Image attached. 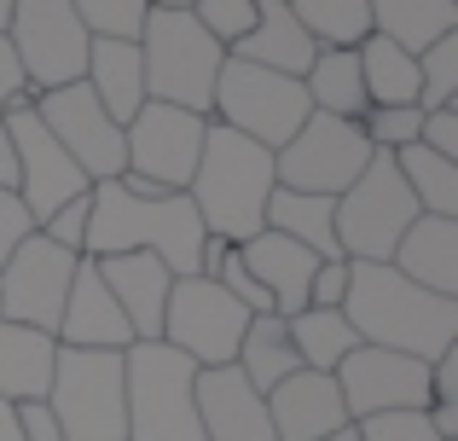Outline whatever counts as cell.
<instances>
[{"label": "cell", "mask_w": 458, "mask_h": 441, "mask_svg": "<svg viewBox=\"0 0 458 441\" xmlns=\"http://www.w3.org/2000/svg\"><path fill=\"white\" fill-rule=\"evenodd\" d=\"M198 424L203 441H273L267 395L250 389V377L238 366H198Z\"/></svg>", "instance_id": "obj_17"}, {"label": "cell", "mask_w": 458, "mask_h": 441, "mask_svg": "<svg viewBox=\"0 0 458 441\" xmlns=\"http://www.w3.org/2000/svg\"><path fill=\"white\" fill-rule=\"evenodd\" d=\"M151 6H174V12H191L198 0H151Z\"/></svg>", "instance_id": "obj_48"}, {"label": "cell", "mask_w": 458, "mask_h": 441, "mask_svg": "<svg viewBox=\"0 0 458 441\" xmlns=\"http://www.w3.org/2000/svg\"><path fill=\"white\" fill-rule=\"evenodd\" d=\"M6 41L18 53L30 93H47V88H64V81H81L93 35L81 30L70 0H18L6 23Z\"/></svg>", "instance_id": "obj_11"}, {"label": "cell", "mask_w": 458, "mask_h": 441, "mask_svg": "<svg viewBox=\"0 0 458 441\" xmlns=\"http://www.w3.org/2000/svg\"><path fill=\"white\" fill-rule=\"evenodd\" d=\"M273 151L256 140L233 134V128L209 123L203 134V157L186 181V198L198 209L203 233L226 238V244H244L267 226V198H273Z\"/></svg>", "instance_id": "obj_3"}, {"label": "cell", "mask_w": 458, "mask_h": 441, "mask_svg": "<svg viewBox=\"0 0 458 441\" xmlns=\"http://www.w3.org/2000/svg\"><path fill=\"white\" fill-rule=\"evenodd\" d=\"M319 441H360V430H354V424H343V430H331V436H319Z\"/></svg>", "instance_id": "obj_47"}, {"label": "cell", "mask_w": 458, "mask_h": 441, "mask_svg": "<svg viewBox=\"0 0 458 441\" xmlns=\"http://www.w3.org/2000/svg\"><path fill=\"white\" fill-rule=\"evenodd\" d=\"M70 279H76V250L30 233L6 261H0V319L53 331L58 314H64Z\"/></svg>", "instance_id": "obj_16"}, {"label": "cell", "mask_w": 458, "mask_h": 441, "mask_svg": "<svg viewBox=\"0 0 458 441\" xmlns=\"http://www.w3.org/2000/svg\"><path fill=\"white\" fill-rule=\"evenodd\" d=\"M284 331H291L296 360L313 366V372H336V360H343V354L360 343L343 308H302V314L284 319Z\"/></svg>", "instance_id": "obj_32"}, {"label": "cell", "mask_w": 458, "mask_h": 441, "mask_svg": "<svg viewBox=\"0 0 458 441\" xmlns=\"http://www.w3.org/2000/svg\"><path fill=\"white\" fill-rule=\"evenodd\" d=\"M267 419H273V441H319L348 424V407L331 372L296 366L284 384L267 389Z\"/></svg>", "instance_id": "obj_18"}, {"label": "cell", "mask_w": 458, "mask_h": 441, "mask_svg": "<svg viewBox=\"0 0 458 441\" xmlns=\"http://www.w3.org/2000/svg\"><path fill=\"white\" fill-rule=\"evenodd\" d=\"M18 436H23V441H64L47 401H18Z\"/></svg>", "instance_id": "obj_43"}, {"label": "cell", "mask_w": 458, "mask_h": 441, "mask_svg": "<svg viewBox=\"0 0 458 441\" xmlns=\"http://www.w3.org/2000/svg\"><path fill=\"white\" fill-rule=\"evenodd\" d=\"M203 233L198 209L186 192H128L123 181H93L88 186V233H81V256H123V250H146L174 279L203 273Z\"/></svg>", "instance_id": "obj_1"}, {"label": "cell", "mask_w": 458, "mask_h": 441, "mask_svg": "<svg viewBox=\"0 0 458 441\" xmlns=\"http://www.w3.org/2000/svg\"><path fill=\"white\" fill-rule=\"evenodd\" d=\"M88 35H105V41H140L146 30L151 0H70Z\"/></svg>", "instance_id": "obj_35"}, {"label": "cell", "mask_w": 458, "mask_h": 441, "mask_svg": "<svg viewBox=\"0 0 458 441\" xmlns=\"http://www.w3.org/2000/svg\"><path fill=\"white\" fill-rule=\"evenodd\" d=\"M226 53L250 58V64H261V70H279V76H302L319 47H313V35L296 23V12L284 6V0H256V23H250V35L233 41Z\"/></svg>", "instance_id": "obj_23"}, {"label": "cell", "mask_w": 458, "mask_h": 441, "mask_svg": "<svg viewBox=\"0 0 458 441\" xmlns=\"http://www.w3.org/2000/svg\"><path fill=\"white\" fill-rule=\"evenodd\" d=\"M418 123H424V111H418V105H366V116H360L371 151H401V146H412V140H418Z\"/></svg>", "instance_id": "obj_36"}, {"label": "cell", "mask_w": 458, "mask_h": 441, "mask_svg": "<svg viewBox=\"0 0 458 441\" xmlns=\"http://www.w3.org/2000/svg\"><path fill=\"white\" fill-rule=\"evenodd\" d=\"M81 81L93 88V99L128 128V116L146 105V70H140V41H105L93 35L88 41V70Z\"/></svg>", "instance_id": "obj_25"}, {"label": "cell", "mask_w": 458, "mask_h": 441, "mask_svg": "<svg viewBox=\"0 0 458 441\" xmlns=\"http://www.w3.org/2000/svg\"><path fill=\"white\" fill-rule=\"evenodd\" d=\"M226 47L203 30L191 12L151 6L146 30H140V70H146V99L180 105L191 116H209L215 76H221Z\"/></svg>", "instance_id": "obj_4"}, {"label": "cell", "mask_w": 458, "mask_h": 441, "mask_svg": "<svg viewBox=\"0 0 458 441\" xmlns=\"http://www.w3.org/2000/svg\"><path fill=\"white\" fill-rule=\"evenodd\" d=\"M371 12V35H389L406 53H424L429 41L458 30V0H366Z\"/></svg>", "instance_id": "obj_26"}, {"label": "cell", "mask_w": 458, "mask_h": 441, "mask_svg": "<svg viewBox=\"0 0 458 441\" xmlns=\"http://www.w3.org/2000/svg\"><path fill=\"white\" fill-rule=\"evenodd\" d=\"M343 296H348V261L343 256L319 261L308 279V308H343Z\"/></svg>", "instance_id": "obj_41"}, {"label": "cell", "mask_w": 458, "mask_h": 441, "mask_svg": "<svg viewBox=\"0 0 458 441\" xmlns=\"http://www.w3.org/2000/svg\"><path fill=\"white\" fill-rule=\"evenodd\" d=\"M302 88H308V105L325 116H348V123L366 116V88H360V53L354 47H319L313 64L302 70Z\"/></svg>", "instance_id": "obj_27"}, {"label": "cell", "mask_w": 458, "mask_h": 441, "mask_svg": "<svg viewBox=\"0 0 458 441\" xmlns=\"http://www.w3.org/2000/svg\"><path fill=\"white\" fill-rule=\"evenodd\" d=\"M0 123H6L12 146H18V198H23V209L35 216V226L53 216L58 204H70V198H81L93 186L88 174L70 163V151L47 134V123L35 116V99H30V93H18V99L6 105V116H0Z\"/></svg>", "instance_id": "obj_15"}, {"label": "cell", "mask_w": 458, "mask_h": 441, "mask_svg": "<svg viewBox=\"0 0 458 441\" xmlns=\"http://www.w3.org/2000/svg\"><path fill=\"white\" fill-rule=\"evenodd\" d=\"M53 337L64 349H128L134 343V326L123 319L116 296L105 291L93 256H76V279H70V296H64V314H58Z\"/></svg>", "instance_id": "obj_19"}, {"label": "cell", "mask_w": 458, "mask_h": 441, "mask_svg": "<svg viewBox=\"0 0 458 441\" xmlns=\"http://www.w3.org/2000/svg\"><path fill=\"white\" fill-rule=\"evenodd\" d=\"M198 366L168 343H128L123 389H128V441H203L198 424Z\"/></svg>", "instance_id": "obj_5"}, {"label": "cell", "mask_w": 458, "mask_h": 441, "mask_svg": "<svg viewBox=\"0 0 458 441\" xmlns=\"http://www.w3.org/2000/svg\"><path fill=\"white\" fill-rule=\"evenodd\" d=\"M418 146H429L436 157H453L458 163V105L424 111V123H418Z\"/></svg>", "instance_id": "obj_40"}, {"label": "cell", "mask_w": 458, "mask_h": 441, "mask_svg": "<svg viewBox=\"0 0 458 441\" xmlns=\"http://www.w3.org/2000/svg\"><path fill=\"white\" fill-rule=\"evenodd\" d=\"M93 261H99V279H105V291L116 296L123 319L134 326V343H157V337H163V308H168V284H174V273H168L157 256H146V250L93 256Z\"/></svg>", "instance_id": "obj_20"}, {"label": "cell", "mask_w": 458, "mask_h": 441, "mask_svg": "<svg viewBox=\"0 0 458 441\" xmlns=\"http://www.w3.org/2000/svg\"><path fill=\"white\" fill-rule=\"evenodd\" d=\"M360 53V88L366 105H418V58L389 35H366Z\"/></svg>", "instance_id": "obj_29"}, {"label": "cell", "mask_w": 458, "mask_h": 441, "mask_svg": "<svg viewBox=\"0 0 458 441\" xmlns=\"http://www.w3.org/2000/svg\"><path fill=\"white\" fill-rule=\"evenodd\" d=\"M30 233H35V216L23 209V198H18V192H6V186H0V261H6Z\"/></svg>", "instance_id": "obj_42"}, {"label": "cell", "mask_w": 458, "mask_h": 441, "mask_svg": "<svg viewBox=\"0 0 458 441\" xmlns=\"http://www.w3.org/2000/svg\"><path fill=\"white\" fill-rule=\"evenodd\" d=\"M12 6H18V0H0V35H6V23H12Z\"/></svg>", "instance_id": "obj_49"}, {"label": "cell", "mask_w": 458, "mask_h": 441, "mask_svg": "<svg viewBox=\"0 0 458 441\" xmlns=\"http://www.w3.org/2000/svg\"><path fill=\"white\" fill-rule=\"evenodd\" d=\"M0 186H6V192H18V146H12L6 123H0Z\"/></svg>", "instance_id": "obj_45"}, {"label": "cell", "mask_w": 458, "mask_h": 441, "mask_svg": "<svg viewBox=\"0 0 458 441\" xmlns=\"http://www.w3.org/2000/svg\"><path fill=\"white\" fill-rule=\"evenodd\" d=\"M458 105V30L418 53V111Z\"/></svg>", "instance_id": "obj_34"}, {"label": "cell", "mask_w": 458, "mask_h": 441, "mask_svg": "<svg viewBox=\"0 0 458 441\" xmlns=\"http://www.w3.org/2000/svg\"><path fill=\"white\" fill-rule=\"evenodd\" d=\"M53 366H58V337L53 331L0 319V401H47L53 389Z\"/></svg>", "instance_id": "obj_24"}, {"label": "cell", "mask_w": 458, "mask_h": 441, "mask_svg": "<svg viewBox=\"0 0 458 441\" xmlns=\"http://www.w3.org/2000/svg\"><path fill=\"white\" fill-rule=\"evenodd\" d=\"M41 238H53V244H64V250H76L81 256V233H88V192L81 198H70V204H58L53 216H47L41 226H35Z\"/></svg>", "instance_id": "obj_39"}, {"label": "cell", "mask_w": 458, "mask_h": 441, "mask_svg": "<svg viewBox=\"0 0 458 441\" xmlns=\"http://www.w3.org/2000/svg\"><path fill=\"white\" fill-rule=\"evenodd\" d=\"M238 250V261L250 267V279L267 291V302H273V314H302L308 308V279H313V267H319V256L302 244H291L284 233H273V226H261L256 238H244V244H233Z\"/></svg>", "instance_id": "obj_21"}, {"label": "cell", "mask_w": 458, "mask_h": 441, "mask_svg": "<svg viewBox=\"0 0 458 441\" xmlns=\"http://www.w3.org/2000/svg\"><path fill=\"white\" fill-rule=\"evenodd\" d=\"M336 389H343L348 424L371 419V412H424L429 401V360H412L401 349H377V343H354L336 360Z\"/></svg>", "instance_id": "obj_14"}, {"label": "cell", "mask_w": 458, "mask_h": 441, "mask_svg": "<svg viewBox=\"0 0 458 441\" xmlns=\"http://www.w3.org/2000/svg\"><path fill=\"white\" fill-rule=\"evenodd\" d=\"M250 308L238 296H226L221 279L209 273H186L168 284V308H163V337L168 349H180L191 366H233L238 343H244Z\"/></svg>", "instance_id": "obj_10"}, {"label": "cell", "mask_w": 458, "mask_h": 441, "mask_svg": "<svg viewBox=\"0 0 458 441\" xmlns=\"http://www.w3.org/2000/svg\"><path fill=\"white\" fill-rule=\"evenodd\" d=\"M284 6L313 35V47H360L371 35L366 0H284Z\"/></svg>", "instance_id": "obj_33"}, {"label": "cell", "mask_w": 458, "mask_h": 441, "mask_svg": "<svg viewBox=\"0 0 458 441\" xmlns=\"http://www.w3.org/2000/svg\"><path fill=\"white\" fill-rule=\"evenodd\" d=\"M371 163V140L360 123L348 116H325L308 111V123L273 151V181L291 192H313V198H343L360 181V169Z\"/></svg>", "instance_id": "obj_9"}, {"label": "cell", "mask_w": 458, "mask_h": 441, "mask_svg": "<svg viewBox=\"0 0 458 441\" xmlns=\"http://www.w3.org/2000/svg\"><path fill=\"white\" fill-rule=\"evenodd\" d=\"M389 267L436 296H458V216H418L401 233Z\"/></svg>", "instance_id": "obj_22"}, {"label": "cell", "mask_w": 458, "mask_h": 441, "mask_svg": "<svg viewBox=\"0 0 458 441\" xmlns=\"http://www.w3.org/2000/svg\"><path fill=\"white\" fill-rule=\"evenodd\" d=\"M203 134H209V116L146 99L123 128V157H128L123 174H140V181L163 186V192H186L191 169L203 157Z\"/></svg>", "instance_id": "obj_12"}, {"label": "cell", "mask_w": 458, "mask_h": 441, "mask_svg": "<svg viewBox=\"0 0 458 441\" xmlns=\"http://www.w3.org/2000/svg\"><path fill=\"white\" fill-rule=\"evenodd\" d=\"M233 366L250 377V389H261V395H267L273 384H284V377L302 366V360H296V349H291V331H284V314H250Z\"/></svg>", "instance_id": "obj_30"}, {"label": "cell", "mask_w": 458, "mask_h": 441, "mask_svg": "<svg viewBox=\"0 0 458 441\" xmlns=\"http://www.w3.org/2000/svg\"><path fill=\"white\" fill-rule=\"evenodd\" d=\"M343 314L360 343L401 349L412 360H441L447 349H458V296L424 291L389 261H348Z\"/></svg>", "instance_id": "obj_2"}, {"label": "cell", "mask_w": 458, "mask_h": 441, "mask_svg": "<svg viewBox=\"0 0 458 441\" xmlns=\"http://www.w3.org/2000/svg\"><path fill=\"white\" fill-rule=\"evenodd\" d=\"M35 99V116L47 123V134L70 151L88 181H116L128 169L123 157V123L93 99L88 81H64V88H47V93H30Z\"/></svg>", "instance_id": "obj_13"}, {"label": "cell", "mask_w": 458, "mask_h": 441, "mask_svg": "<svg viewBox=\"0 0 458 441\" xmlns=\"http://www.w3.org/2000/svg\"><path fill=\"white\" fill-rule=\"evenodd\" d=\"M18 93H30V81H23V70H18V53H12V41L0 35V116H6V105L18 99Z\"/></svg>", "instance_id": "obj_44"}, {"label": "cell", "mask_w": 458, "mask_h": 441, "mask_svg": "<svg viewBox=\"0 0 458 441\" xmlns=\"http://www.w3.org/2000/svg\"><path fill=\"white\" fill-rule=\"evenodd\" d=\"M394 157V169H401V181H406V192H412V204H418V216H458V163L453 157H436L429 146H401V151H389Z\"/></svg>", "instance_id": "obj_31"}, {"label": "cell", "mask_w": 458, "mask_h": 441, "mask_svg": "<svg viewBox=\"0 0 458 441\" xmlns=\"http://www.w3.org/2000/svg\"><path fill=\"white\" fill-rule=\"evenodd\" d=\"M191 18H198L221 47H233V41H244L250 23H256V0H198Z\"/></svg>", "instance_id": "obj_37"}, {"label": "cell", "mask_w": 458, "mask_h": 441, "mask_svg": "<svg viewBox=\"0 0 458 441\" xmlns=\"http://www.w3.org/2000/svg\"><path fill=\"white\" fill-rule=\"evenodd\" d=\"M354 430L360 441H441L424 412H371V419H354Z\"/></svg>", "instance_id": "obj_38"}, {"label": "cell", "mask_w": 458, "mask_h": 441, "mask_svg": "<svg viewBox=\"0 0 458 441\" xmlns=\"http://www.w3.org/2000/svg\"><path fill=\"white\" fill-rule=\"evenodd\" d=\"M412 221H418V204H412V192H406V181H401L389 151H371L360 181L331 204V226H336L343 261H389Z\"/></svg>", "instance_id": "obj_8"}, {"label": "cell", "mask_w": 458, "mask_h": 441, "mask_svg": "<svg viewBox=\"0 0 458 441\" xmlns=\"http://www.w3.org/2000/svg\"><path fill=\"white\" fill-rule=\"evenodd\" d=\"M0 441H23L18 436V407H12V401H0Z\"/></svg>", "instance_id": "obj_46"}, {"label": "cell", "mask_w": 458, "mask_h": 441, "mask_svg": "<svg viewBox=\"0 0 458 441\" xmlns=\"http://www.w3.org/2000/svg\"><path fill=\"white\" fill-rule=\"evenodd\" d=\"M308 88L302 76H279V70H261L250 58H221V76H215V99H209V123L233 128V134L256 140V146L279 151L296 128L308 123Z\"/></svg>", "instance_id": "obj_7"}, {"label": "cell", "mask_w": 458, "mask_h": 441, "mask_svg": "<svg viewBox=\"0 0 458 441\" xmlns=\"http://www.w3.org/2000/svg\"><path fill=\"white\" fill-rule=\"evenodd\" d=\"M47 407L64 441H128L123 349H64L58 343Z\"/></svg>", "instance_id": "obj_6"}, {"label": "cell", "mask_w": 458, "mask_h": 441, "mask_svg": "<svg viewBox=\"0 0 458 441\" xmlns=\"http://www.w3.org/2000/svg\"><path fill=\"white\" fill-rule=\"evenodd\" d=\"M331 204L336 198H313V192H291V186H273L267 198V226L284 233L291 244L313 250L319 261H336V226H331Z\"/></svg>", "instance_id": "obj_28"}]
</instances>
